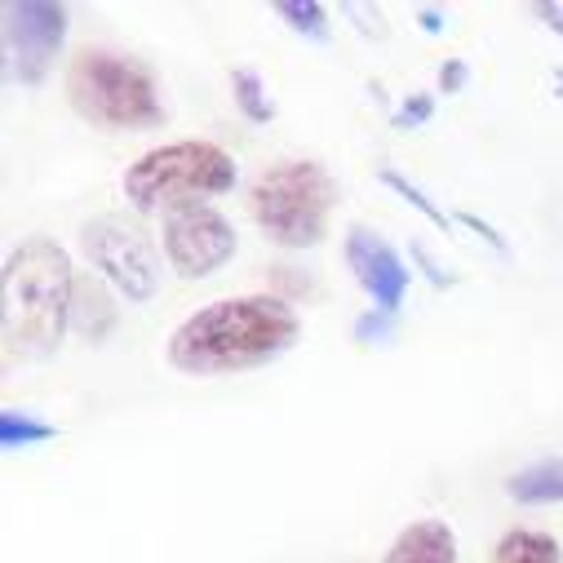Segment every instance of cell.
<instances>
[{
  "label": "cell",
  "instance_id": "cell-4",
  "mask_svg": "<svg viewBox=\"0 0 563 563\" xmlns=\"http://www.w3.org/2000/svg\"><path fill=\"white\" fill-rule=\"evenodd\" d=\"M235 161L231 152H222L218 143H200V137H187V143H165L152 147L147 156H137L124 178L120 191L137 213H174L187 205H205L213 196H227L235 187Z\"/></svg>",
  "mask_w": 563,
  "mask_h": 563
},
{
  "label": "cell",
  "instance_id": "cell-7",
  "mask_svg": "<svg viewBox=\"0 0 563 563\" xmlns=\"http://www.w3.org/2000/svg\"><path fill=\"white\" fill-rule=\"evenodd\" d=\"M0 27H5V76L36 89L63 54L67 10L49 5V0H10L0 10Z\"/></svg>",
  "mask_w": 563,
  "mask_h": 563
},
{
  "label": "cell",
  "instance_id": "cell-19",
  "mask_svg": "<svg viewBox=\"0 0 563 563\" xmlns=\"http://www.w3.org/2000/svg\"><path fill=\"white\" fill-rule=\"evenodd\" d=\"M412 262H417L421 271H427V279H431L435 289H449V285H453V275H449V271L427 253V244H417V240H412Z\"/></svg>",
  "mask_w": 563,
  "mask_h": 563
},
{
  "label": "cell",
  "instance_id": "cell-20",
  "mask_svg": "<svg viewBox=\"0 0 563 563\" xmlns=\"http://www.w3.org/2000/svg\"><path fill=\"white\" fill-rule=\"evenodd\" d=\"M466 80H471L466 58H449V63L440 67V93H457V89H466Z\"/></svg>",
  "mask_w": 563,
  "mask_h": 563
},
{
  "label": "cell",
  "instance_id": "cell-15",
  "mask_svg": "<svg viewBox=\"0 0 563 563\" xmlns=\"http://www.w3.org/2000/svg\"><path fill=\"white\" fill-rule=\"evenodd\" d=\"M231 93H235V107L253 124H271L275 120V102L266 98V85L257 80V71H231Z\"/></svg>",
  "mask_w": 563,
  "mask_h": 563
},
{
  "label": "cell",
  "instance_id": "cell-17",
  "mask_svg": "<svg viewBox=\"0 0 563 563\" xmlns=\"http://www.w3.org/2000/svg\"><path fill=\"white\" fill-rule=\"evenodd\" d=\"M382 183H386L395 196H404V200H408V205H412L421 218H431V227H435V231H453V218H449V213H444V209H440V205H435L427 191H417V187H412V183H408L399 169H382Z\"/></svg>",
  "mask_w": 563,
  "mask_h": 563
},
{
  "label": "cell",
  "instance_id": "cell-10",
  "mask_svg": "<svg viewBox=\"0 0 563 563\" xmlns=\"http://www.w3.org/2000/svg\"><path fill=\"white\" fill-rule=\"evenodd\" d=\"M382 563H457V532L444 519H412L395 532Z\"/></svg>",
  "mask_w": 563,
  "mask_h": 563
},
{
  "label": "cell",
  "instance_id": "cell-2",
  "mask_svg": "<svg viewBox=\"0 0 563 563\" xmlns=\"http://www.w3.org/2000/svg\"><path fill=\"white\" fill-rule=\"evenodd\" d=\"M71 257L63 244L32 235L5 257L0 275V342L10 364L49 360L71 329Z\"/></svg>",
  "mask_w": 563,
  "mask_h": 563
},
{
  "label": "cell",
  "instance_id": "cell-18",
  "mask_svg": "<svg viewBox=\"0 0 563 563\" xmlns=\"http://www.w3.org/2000/svg\"><path fill=\"white\" fill-rule=\"evenodd\" d=\"M435 111V98L431 93H412L399 111H395V129H412V124H427Z\"/></svg>",
  "mask_w": 563,
  "mask_h": 563
},
{
  "label": "cell",
  "instance_id": "cell-5",
  "mask_svg": "<svg viewBox=\"0 0 563 563\" xmlns=\"http://www.w3.org/2000/svg\"><path fill=\"white\" fill-rule=\"evenodd\" d=\"M338 183L320 161H279L249 187V213L275 249H316L329 235Z\"/></svg>",
  "mask_w": 563,
  "mask_h": 563
},
{
  "label": "cell",
  "instance_id": "cell-8",
  "mask_svg": "<svg viewBox=\"0 0 563 563\" xmlns=\"http://www.w3.org/2000/svg\"><path fill=\"white\" fill-rule=\"evenodd\" d=\"M161 249L178 279H205L235 257L240 240L222 209L187 205V209H174L161 218Z\"/></svg>",
  "mask_w": 563,
  "mask_h": 563
},
{
  "label": "cell",
  "instance_id": "cell-23",
  "mask_svg": "<svg viewBox=\"0 0 563 563\" xmlns=\"http://www.w3.org/2000/svg\"><path fill=\"white\" fill-rule=\"evenodd\" d=\"M417 23L427 27L431 36H440V32H444V14H440V10H417Z\"/></svg>",
  "mask_w": 563,
  "mask_h": 563
},
{
  "label": "cell",
  "instance_id": "cell-3",
  "mask_svg": "<svg viewBox=\"0 0 563 563\" xmlns=\"http://www.w3.org/2000/svg\"><path fill=\"white\" fill-rule=\"evenodd\" d=\"M67 102L93 129L129 133V129H161L165 102L156 76L115 49H76L67 63Z\"/></svg>",
  "mask_w": 563,
  "mask_h": 563
},
{
  "label": "cell",
  "instance_id": "cell-14",
  "mask_svg": "<svg viewBox=\"0 0 563 563\" xmlns=\"http://www.w3.org/2000/svg\"><path fill=\"white\" fill-rule=\"evenodd\" d=\"M49 440H58V431L49 427V421H41L32 412H19V408L0 412V449H5V453L32 449V444H49Z\"/></svg>",
  "mask_w": 563,
  "mask_h": 563
},
{
  "label": "cell",
  "instance_id": "cell-9",
  "mask_svg": "<svg viewBox=\"0 0 563 563\" xmlns=\"http://www.w3.org/2000/svg\"><path fill=\"white\" fill-rule=\"evenodd\" d=\"M342 257H346L351 275L360 279V289L368 294L373 311L395 316V311L404 307V298H408V279H412V275H408V266L399 262V253H395L373 227H364V222L346 227Z\"/></svg>",
  "mask_w": 563,
  "mask_h": 563
},
{
  "label": "cell",
  "instance_id": "cell-22",
  "mask_svg": "<svg viewBox=\"0 0 563 563\" xmlns=\"http://www.w3.org/2000/svg\"><path fill=\"white\" fill-rule=\"evenodd\" d=\"M457 222H462V227H471V231H479V235H484V240H488L497 253H510V249H506V240H501V231H493L484 218H475V213H462Z\"/></svg>",
  "mask_w": 563,
  "mask_h": 563
},
{
  "label": "cell",
  "instance_id": "cell-16",
  "mask_svg": "<svg viewBox=\"0 0 563 563\" xmlns=\"http://www.w3.org/2000/svg\"><path fill=\"white\" fill-rule=\"evenodd\" d=\"M275 19H279V23H289L298 36L329 41V10H324V5H311V0H279V5H275Z\"/></svg>",
  "mask_w": 563,
  "mask_h": 563
},
{
  "label": "cell",
  "instance_id": "cell-12",
  "mask_svg": "<svg viewBox=\"0 0 563 563\" xmlns=\"http://www.w3.org/2000/svg\"><path fill=\"white\" fill-rule=\"evenodd\" d=\"M506 497L515 506H559L563 501V457H537L506 475Z\"/></svg>",
  "mask_w": 563,
  "mask_h": 563
},
{
  "label": "cell",
  "instance_id": "cell-21",
  "mask_svg": "<svg viewBox=\"0 0 563 563\" xmlns=\"http://www.w3.org/2000/svg\"><path fill=\"white\" fill-rule=\"evenodd\" d=\"M390 324H395V316H382V311H368L360 324H355V338L360 342H382L386 333H390Z\"/></svg>",
  "mask_w": 563,
  "mask_h": 563
},
{
  "label": "cell",
  "instance_id": "cell-6",
  "mask_svg": "<svg viewBox=\"0 0 563 563\" xmlns=\"http://www.w3.org/2000/svg\"><path fill=\"white\" fill-rule=\"evenodd\" d=\"M80 253L89 271H98L107 285L129 302H152L161 294V257L156 244L137 231L129 218L102 213L80 227Z\"/></svg>",
  "mask_w": 563,
  "mask_h": 563
},
{
  "label": "cell",
  "instance_id": "cell-13",
  "mask_svg": "<svg viewBox=\"0 0 563 563\" xmlns=\"http://www.w3.org/2000/svg\"><path fill=\"white\" fill-rule=\"evenodd\" d=\"M559 559H563L559 541L537 528H510L493 550V563H559Z\"/></svg>",
  "mask_w": 563,
  "mask_h": 563
},
{
  "label": "cell",
  "instance_id": "cell-11",
  "mask_svg": "<svg viewBox=\"0 0 563 563\" xmlns=\"http://www.w3.org/2000/svg\"><path fill=\"white\" fill-rule=\"evenodd\" d=\"M115 329V289L98 271H76L71 279V333L85 342H102Z\"/></svg>",
  "mask_w": 563,
  "mask_h": 563
},
{
  "label": "cell",
  "instance_id": "cell-1",
  "mask_svg": "<svg viewBox=\"0 0 563 563\" xmlns=\"http://www.w3.org/2000/svg\"><path fill=\"white\" fill-rule=\"evenodd\" d=\"M302 338L298 311L275 294L218 298L191 311L165 346V360L187 377H222L249 373L279 355H289Z\"/></svg>",
  "mask_w": 563,
  "mask_h": 563
}]
</instances>
